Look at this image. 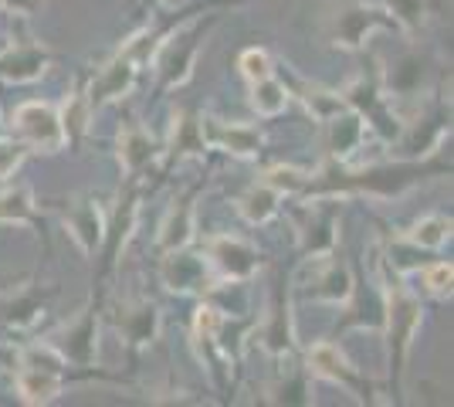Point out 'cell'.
Masks as SVG:
<instances>
[{
  "label": "cell",
  "mask_w": 454,
  "mask_h": 407,
  "mask_svg": "<svg viewBox=\"0 0 454 407\" xmlns=\"http://www.w3.org/2000/svg\"><path fill=\"white\" fill-rule=\"evenodd\" d=\"M14 126H18V133L24 136L31 146H38L44 153H55V150L65 146L61 119L55 116V109H48V106H41V102L20 106L18 113H14Z\"/></svg>",
  "instance_id": "obj_1"
},
{
  "label": "cell",
  "mask_w": 454,
  "mask_h": 407,
  "mask_svg": "<svg viewBox=\"0 0 454 407\" xmlns=\"http://www.w3.org/2000/svg\"><path fill=\"white\" fill-rule=\"evenodd\" d=\"M387 319H390V349H394V364H397V373L403 367V356H407V349H411V340H414L417 333V323H420V306H417L414 295H407V292L394 289L390 292V302H387Z\"/></svg>",
  "instance_id": "obj_2"
},
{
  "label": "cell",
  "mask_w": 454,
  "mask_h": 407,
  "mask_svg": "<svg viewBox=\"0 0 454 407\" xmlns=\"http://www.w3.org/2000/svg\"><path fill=\"white\" fill-rule=\"evenodd\" d=\"M383 24H394V20L383 18L380 11H370V7H346L333 20L329 38L336 41V44H342V48H360L363 41H366V35L373 27H383Z\"/></svg>",
  "instance_id": "obj_3"
},
{
  "label": "cell",
  "mask_w": 454,
  "mask_h": 407,
  "mask_svg": "<svg viewBox=\"0 0 454 407\" xmlns=\"http://www.w3.org/2000/svg\"><path fill=\"white\" fill-rule=\"evenodd\" d=\"M200 133H204V143H214V146L238 156H254L258 146H262V136L251 126H227V122H217V119H204Z\"/></svg>",
  "instance_id": "obj_4"
},
{
  "label": "cell",
  "mask_w": 454,
  "mask_h": 407,
  "mask_svg": "<svg viewBox=\"0 0 454 407\" xmlns=\"http://www.w3.org/2000/svg\"><path fill=\"white\" fill-rule=\"evenodd\" d=\"M133 78H136V65L129 59H119L113 65H106V72L98 75V82L92 85V96H89V106L98 109V106H106V102H113V98H122L129 89H133Z\"/></svg>",
  "instance_id": "obj_5"
},
{
  "label": "cell",
  "mask_w": 454,
  "mask_h": 407,
  "mask_svg": "<svg viewBox=\"0 0 454 407\" xmlns=\"http://www.w3.org/2000/svg\"><path fill=\"white\" fill-rule=\"evenodd\" d=\"M210 258H214V262L221 265V271L231 275V278H245V275H251L254 265H258L254 248H247L245 241H238V238H214V241H210Z\"/></svg>",
  "instance_id": "obj_6"
},
{
  "label": "cell",
  "mask_w": 454,
  "mask_h": 407,
  "mask_svg": "<svg viewBox=\"0 0 454 407\" xmlns=\"http://www.w3.org/2000/svg\"><path fill=\"white\" fill-rule=\"evenodd\" d=\"M309 370L312 373H319V377H329V380H340L342 387L363 390V380L356 377V370H349V364L340 356V349L329 347V343H316V347L309 349Z\"/></svg>",
  "instance_id": "obj_7"
},
{
  "label": "cell",
  "mask_w": 454,
  "mask_h": 407,
  "mask_svg": "<svg viewBox=\"0 0 454 407\" xmlns=\"http://www.w3.org/2000/svg\"><path fill=\"white\" fill-rule=\"evenodd\" d=\"M44 61L48 55L41 48L31 44H18V48H4V59H0V78L7 82H27V78H38L44 72Z\"/></svg>",
  "instance_id": "obj_8"
},
{
  "label": "cell",
  "mask_w": 454,
  "mask_h": 407,
  "mask_svg": "<svg viewBox=\"0 0 454 407\" xmlns=\"http://www.w3.org/2000/svg\"><path fill=\"white\" fill-rule=\"evenodd\" d=\"M115 326L122 330V336H126L129 347L150 343L153 336H156V309H153L150 302L122 306V309H115Z\"/></svg>",
  "instance_id": "obj_9"
},
{
  "label": "cell",
  "mask_w": 454,
  "mask_h": 407,
  "mask_svg": "<svg viewBox=\"0 0 454 407\" xmlns=\"http://www.w3.org/2000/svg\"><path fill=\"white\" fill-rule=\"evenodd\" d=\"M18 390L27 404H48V401H55L58 390H61V373H58V370L24 367V364H20Z\"/></svg>",
  "instance_id": "obj_10"
},
{
  "label": "cell",
  "mask_w": 454,
  "mask_h": 407,
  "mask_svg": "<svg viewBox=\"0 0 454 407\" xmlns=\"http://www.w3.org/2000/svg\"><path fill=\"white\" fill-rule=\"evenodd\" d=\"M197 35L190 38H173L167 48H163V59H160V75H163V85H180L190 78V65H193V51H197Z\"/></svg>",
  "instance_id": "obj_11"
},
{
  "label": "cell",
  "mask_w": 454,
  "mask_h": 407,
  "mask_svg": "<svg viewBox=\"0 0 454 407\" xmlns=\"http://www.w3.org/2000/svg\"><path fill=\"white\" fill-rule=\"evenodd\" d=\"M65 224L72 228L85 252H95V245L102 241V217L92 200H75V207L65 214Z\"/></svg>",
  "instance_id": "obj_12"
},
{
  "label": "cell",
  "mask_w": 454,
  "mask_h": 407,
  "mask_svg": "<svg viewBox=\"0 0 454 407\" xmlns=\"http://www.w3.org/2000/svg\"><path fill=\"white\" fill-rule=\"evenodd\" d=\"M190 231H193V207H190V197H187V200H180V204L167 214V221H163V231H160L163 252H180L190 241Z\"/></svg>",
  "instance_id": "obj_13"
},
{
  "label": "cell",
  "mask_w": 454,
  "mask_h": 407,
  "mask_svg": "<svg viewBox=\"0 0 454 407\" xmlns=\"http://www.w3.org/2000/svg\"><path fill=\"white\" fill-rule=\"evenodd\" d=\"M163 278H167V286L170 289H180V292H190L197 289V286H204V262L200 258H190V254H173L170 262L163 265Z\"/></svg>",
  "instance_id": "obj_14"
},
{
  "label": "cell",
  "mask_w": 454,
  "mask_h": 407,
  "mask_svg": "<svg viewBox=\"0 0 454 407\" xmlns=\"http://www.w3.org/2000/svg\"><path fill=\"white\" fill-rule=\"evenodd\" d=\"M360 136H363V122L360 116H329V150L336 156L353 153L360 146Z\"/></svg>",
  "instance_id": "obj_15"
},
{
  "label": "cell",
  "mask_w": 454,
  "mask_h": 407,
  "mask_svg": "<svg viewBox=\"0 0 454 407\" xmlns=\"http://www.w3.org/2000/svg\"><path fill=\"white\" fill-rule=\"evenodd\" d=\"M153 156V139L139 126H133V129H126V133L119 136V160H122V167L133 174V170H139L143 163H150Z\"/></svg>",
  "instance_id": "obj_16"
},
{
  "label": "cell",
  "mask_w": 454,
  "mask_h": 407,
  "mask_svg": "<svg viewBox=\"0 0 454 407\" xmlns=\"http://www.w3.org/2000/svg\"><path fill=\"white\" fill-rule=\"evenodd\" d=\"M285 102H288V89H285L282 82H275L271 75L254 82V89H251V106H254L262 116H278L285 109Z\"/></svg>",
  "instance_id": "obj_17"
},
{
  "label": "cell",
  "mask_w": 454,
  "mask_h": 407,
  "mask_svg": "<svg viewBox=\"0 0 454 407\" xmlns=\"http://www.w3.org/2000/svg\"><path fill=\"white\" fill-rule=\"evenodd\" d=\"M204 133L200 122L193 116H180L176 129H173V156H200L204 153Z\"/></svg>",
  "instance_id": "obj_18"
},
{
  "label": "cell",
  "mask_w": 454,
  "mask_h": 407,
  "mask_svg": "<svg viewBox=\"0 0 454 407\" xmlns=\"http://www.w3.org/2000/svg\"><path fill=\"white\" fill-rule=\"evenodd\" d=\"M275 204H278V191H271L268 184H262L251 194L241 197V214H245L251 224H258V221H268L275 214Z\"/></svg>",
  "instance_id": "obj_19"
},
{
  "label": "cell",
  "mask_w": 454,
  "mask_h": 407,
  "mask_svg": "<svg viewBox=\"0 0 454 407\" xmlns=\"http://www.w3.org/2000/svg\"><path fill=\"white\" fill-rule=\"evenodd\" d=\"M92 316H82V323L78 326H68L65 330V353L72 356V360H78V364H89L92 360Z\"/></svg>",
  "instance_id": "obj_20"
},
{
  "label": "cell",
  "mask_w": 454,
  "mask_h": 407,
  "mask_svg": "<svg viewBox=\"0 0 454 407\" xmlns=\"http://www.w3.org/2000/svg\"><path fill=\"white\" fill-rule=\"evenodd\" d=\"M451 234V221L448 217H424V221H417L414 231L407 234L414 245H424V248H437V245H444V238Z\"/></svg>",
  "instance_id": "obj_21"
},
{
  "label": "cell",
  "mask_w": 454,
  "mask_h": 407,
  "mask_svg": "<svg viewBox=\"0 0 454 407\" xmlns=\"http://www.w3.org/2000/svg\"><path fill=\"white\" fill-rule=\"evenodd\" d=\"M89 113H92V106H89V96H82V92H78L75 98H68V102H65V113H61V129H65V139H75V136L85 133Z\"/></svg>",
  "instance_id": "obj_22"
},
{
  "label": "cell",
  "mask_w": 454,
  "mask_h": 407,
  "mask_svg": "<svg viewBox=\"0 0 454 407\" xmlns=\"http://www.w3.org/2000/svg\"><path fill=\"white\" fill-rule=\"evenodd\" d=\"M299 92H305V106L316 113V119H329V116H336V113H342V106H346V98L340 96H333V92H325V89H309V85H302L299 82Z\"/></svg>",
  "instance_id": "obj_23"
},
{
  "label": "cell",
  "mask_w": 454,
  "mask_h": 407,
  "mask_svg": "<svg viewBox=\"0 0 454 407\" xmlns=\"http://www.w3.org/2000/svg\"><path fill=\"white\" fill-rule=\"evenodd\" d=\"M31 194L27 187H14L7 194H0V221H31Z\"/></svg>",
  "instance_id": "obj_24"
},
{
  "label": "cell",
  "mask_w": 454,
  "mask_h": 407,
  "mask_svg": "<svg viewBox=\"0 0 454 407\" xmlns=\"http://www.w3.org/2000/svg\"><path fill=\"white\" fill-rule=\"evenodd\" d=\"M383 4L387 11H394L390 18H397L403 27H411L417 31L420 27V20H424V11H427V0H377Z\"/></svg>",
  "instance_id": "obj_25"
},
{
  "label": "cell",
  "mask_w": 454,
  "mask_h": 407,
  "mask_svg": "<svg viewBox=\"0 0 454 407\" xmlns=\"http://www.w3.org/2000/svg\"><path fill=\"white\" fill-rule=\"evenodd\" d=\"M316 286H319V289H316L319 299H342V295L349 292V278H346V271H342L340 265H329L325 275L316 278Z\"/></svg>",
  "instance_id": "obj_26"
},
{
  "label": "cell",
  "mask_w": 454,
  "mask_h": 407,
  "mask_svg": "<svg viewBox=\"0 0 454 407\" xmlns=\"http://www.w3.org/2000/svg\"><path fill=\"white\" fill-rule=\"evenodd\" d=\"M265 184L271 191H302L305 184H309V176H302L299 170H292V167H275V170L265 174Z\"/></svg>",
  "instance_id": "obj_27"
},
{
  "label": "cell",
  "mask_w": 454,
  "mask_h": 407,
  "mask_svg": "<svg viewBox=\"0 0 454 407\" xmlns=\"http://www.w3.org/2000/svg\"><path fill=\"white\" fill-rule=\"evenodd\" d=\"M420 282H424V289L434 292V295H448L451 292V265H444V262L427 265V269L420 271Z\"/></svg>",
  "instance_id": "obj_28"
},
{
  "label": "cell",
  "mask_w": 454,
  "mask_h": 407,
  "mask_svg": "<svg viewBox=\"0 0 454 407\" xmlns=\"http://www.w3.org/2000/svg\"><path fill=\"white\" fill-rule=\"evenodd\" d=\"M241 72H245L247 82H258V78L271 75V61H268L265 51L251 48V51H245V55H241Z\"/></svg>",
  "instance_id": "obj_29"
},
{
  "label": "cell",
  "mask_w": 454,
  "mask_h": 407,
  "mask_svg": "<svg viewBox=\"0 0 454 407\" xmlns=\"http://www.w3.org/2000/svg\"><path fill=\"white\" fill-rule=\"evenodd\" d=\"M24 160V146L20 143H11V139H0V180L14 174Z\"/></svg>",
  "instance_id": "obj_30"
},
{
  "label": "cell",
  "mask_w": 454,
  "mask_h": 407,
  "mask_svg": "<svg viewBox=\"0 0 454 407\" xmlns=\"http://www.w3.org/2000/svg\"><path fill=\"white\" fill-rule=\"evenodd\" d=\"M4 4H7V7H14V11H31L38 0H4Z\"/></svg>",
  "instance_id": "obj_31"
}]
</instances>
